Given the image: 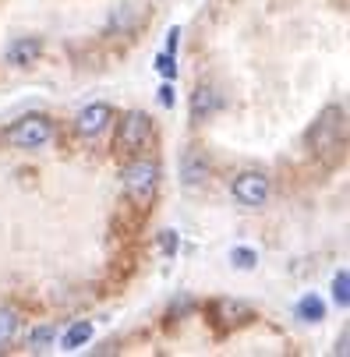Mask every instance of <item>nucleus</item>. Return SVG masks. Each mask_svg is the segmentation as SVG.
I'll return each instance as SVG.
<instances>
[{"instance_id":"f257e3e1","label":"nucleus","mask_w":350,"mask_h":357,"mask_svg":"<svg viewBox=\"0 0 350 357\" xmlns=\"http://www.w3.org/2000/svg\"><path fill=\"white\" fill-rule=\"evenodd\" d=\"M343 145H347V114L343 107H326L308 128V149L315 160L333 167L343 160Z\"/></svg>"},{"instance_id":"f03ea898","label":"nucleus","mask_w":350,"mask_h":357,"mask_svg":"<svg viewBox=\"0 0 350 357\" xmlns=\"http://www.w3.org/2000/svg\"><path fill=\"white\" fill-rule=\"evenodd\" d=\"M124 195L138 213H145L160 195V163L135 152V156L124 163Z\"/></svg>"},{"instance_id":"7ed1b4c3","label":"nucleus","mask_w":350,"mask_h":357,"mask_svg":"<svg viewBox=\"0 0 350 357\" xmlns=\"http://www.w3.org/2000/svg\"><path fill=\"white\" fill-rule=\"evenodd\" d=\"M4 142L15 149H43L46 142H54V121L46 114H29L4 128Z\"/></svg>"},{"instance_id":"20e7f679","label":"nucleus","mask_w":350,"mask_h":357,"mask_svg":"<svg viewBox=\"0 0 350 357\" xmlns=\"http://www.w3.org/2000/svg\"><path fill=\"white\" fill-rule=\"evenodd\" d=\"M149 138H153V121H149V114L131 110V114H124V121H117L114 149L121 156H135V152H142L149 145Z\"/></svg>"},{"instance_id":"39448f33","label":"nucleus","mask_w":350,"mask_h":357,"mask_svg":"<svg viewBox=\"0 0 350 357\" xmlns=\"http://www.w3.org/2000/svg\"><path fill=\"white\" fill-rule=\"evenodd\" d=\"M230 195L244 209H262L269 202V177L262 170H241L230 184Z\"/></svg>"},{"instance_id":"423d86ee","label":"nucleus","mask_w":350,"mask_h":357,"mask_svg":"<svg viewBox=\"0 0 350 357\" xmlns=\"http://www.w3.org/2000/svg\"><path fill=\"white\" fill-rule=\"evenodd\" d=\"M209 319H213V326L220 333H237V329H244L248 322L255 319V312H252V304H244L237 297H216L209 304Z\"/></svg>"},{"instance_id":"0eeeda50","label":"nucleus","mask_w":350,"mask_h":357,"mask_svg":"<svg viewBox=\"0 0 350 357\" xmlns=\"http://www.w3.org/2000/svg\"><path fill=\"white\" fill-rule=\"evenodd\" d=\"M114 121V107L110 103H89L78 117H75V131L82 138H99Z\"/></svg>"},{"instance_id":"6e6552de","label":"nucleus","mask_w":350,"mask_h":357,"mask_svg":"<svg viewBox=\"0 0 350 357\" xmlns=\"http://www.w3.org/2000/svg\"><path fill=\"white\" fill-rule=\"evenodd\" d=\"M216 110H223V92L213 89V85L195 89V96H191V117L195 121H209Z\"/></svg>"},{"instance_id":"1a4fd4ad","label":"nucleus","mask_w":350,"mask_h":357,"mask_svg":"<svg viewBox=\"0 0 350 357\" xmlns=\"http://www.w3.org/2000/svg\"><path fill=\"white\" fill-rule=\"evenodd\" d=\"M206 177H209V156H206V152L202 149L184 152V160H181V181H184V188L206 184Z\"/></svg>"},{"instance_id":"9d476101","label":"nucleus","mask_w":350,"mask_h":357,"mask_svg":"<svg viewBox=\"0 0 350 357\" xmlns=\"http://www.w3.org/2000/svg\"><path fill=\"white\" fill-rule=\"evenodd\" d=\"M43 54V43L36 36H25V39H15L8 46V64L15 68H25V64H36V57Z\"/></svg>"},{"instance_id":"9b49d317","label":"nucleus","mask_w":350,"mask_h":357,"mask_svg":"<svg viewBox=\"0 0 350 357\" xmlns=\"http://www.w3.org/2000/svg\"><path fill=\"white\" fill-rule=\"evenodd\" d=\"M18 333H22V312L18 308H0V350H8Z\"/></svg>"},{"instance_id":"f8f14e48","label":"nucleus","mask_w":350,"mask_h":357,"mask_svg":"<svg viewBox=\"0 0 350 357\" xmlns=\"http://www.w3.org/2000/svg\"><path fill=\"white\" fill-rule=\"evenodd\" d=\"M89 340H92V322L82 319V322H75V326L61 336V350H71V354H75V350H82Z\"/></svg>"},{"instance_id":"ddd939ff","label":"nucleus","mask_w":350,"mask_h":357,"mask_svg":"<svg viewBox=\"0 0 350 357\" xmlns=\"http://www.w3.org/2000/svg\"><path fill=\"white\" fill-rule=\"evenodd\" d=\"M297 315H301L305 322H322L326 319V304L319 294H305L301 301H297Z\"/></svg>"},{"instance_id":"4468645a","label":"nucleus","mask_w":350,"mask_h":357,"mask_svg":"<svg viewBox=\"0 0 350 357\" xmlns=\"http://www.w3.org/2000/svg\"><path fill=\"white\" fill-rule=\"evenodd\" d=\"M57 336H61L57 326H54V322H46V326H39V329L29 333V347H32V350H50V347L57 343Z\"/></svg>"},{"instance_id":"2eb2a0df","label":"nucleus","mask_w":350,"mask_h":357,"mask_svg":"<svg viewBox=\"0 0 350 357\" xmlns=\"http://www.w3.org/2000/svg\"><path fill=\"white\" fill-rule=\"evenodd\" d=\"M333 301H336V308H350V273L347 269H340L333 280Z\"/></svg>"},{"instance_id":"dca6fc26","label":"nucleus","mask_w":350,"mask_h":357,"mask_svg":"<svg viewBox=\"0 0 350 357\" xmlns=\"http://www.w3.org/2000/svg\"><path fill=\"white\" fill-rule=\"evenodd\" d=\"M230 266H234V269H244V273L255 269V266H259L255 248H234V251H230Z\"/></svg>"},{"instance_id":"f3484780","label":"nucleus","mask_w":350,"mask_h":357,"mask_svg":"<svg viewBox=\"0 0 350 357\" xmlns=\"http://www.w3.org/2000/svg\"><path fill=\"white\" fill-rule=\"evenodd\" d=\"M156 71L167 78V82H174L177 78V57L174 54H167V50H163V54L156 57Z\"/></svg>"},{"instance_id":"a211bd4d","label":"nucleus","mask_w":350,"mask_h":357,"mask_svg":"<svg viewBox=\"0 0 350 357\" xmlns=\"http://www.w3.org/2000/svg\"><path fill=\"white\" fill-rule=\"evenodd\" d=\"M177 248H181V237H177V230H163V234H160V251H167V255H177Z\"/></svg>"},{"instance_id":"6ab92c4d","label":"nucleus","mask_w":350,"mask_h":357,"mask_svg":"<svg viewBox=\"0 0 350 357\" xmlns=\"http://www.w3.org/2000/svg\"><path fill=\"white\" fill-rule=\"evenodd\" d=\"M174 99H177V96H174V85H170V82H167V85H163V89H160V103H163V107H167V110H170V107H174Z\"/></svg>"},{"instance_id":"aec40b11","label":"nucleus","mask_w":350,"mask_h":357,"mask_svg":"<svg viewBox=\"0 0 350 357\" xmlns=\"http://www.w3.org/2000/svg\"><path fill=\"white\" fill-rule=\"evenodd\" d=\"M177 39H181V29H170V39H167V54L177 50Z\"/></svg>"}]
</instances>
